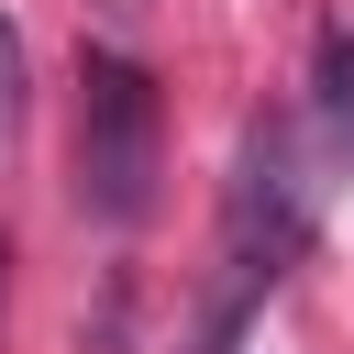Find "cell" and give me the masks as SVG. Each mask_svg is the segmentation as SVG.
<instances>
[{
    "mask_svg": "<svg viewBox=\"0 0 354 354\" xmlns=\"http://www.w3.org/2000/svg\"><path fill=\"white\" fill-rule=\"evenodd\" d=\"M11 122H22V33L0 22V144H11Z\"/></svg>",
    "mask_w": 354,
    "mask_h": 354,
    "instance_id": "obj_5",
    "label": "cell"
},
{
    "mask_svg": "<svg viewBox=\"0 0 354 354\" xmlns=\"http://www.w3.org/2000/svg\"><path fill=\"white\" fill-rule=\"evenodd\" d=\"M243 310H254V277L232 266V277L199 299V321H188V343H177V354H232V343H243Z\"/></svg>",
    "mask_w": 354,
    "mask_h": 354,
    "instance_id": "obj_3",
    "label": "cell"
},
{
    "mask_svg": "<svg viewBox=\"0 0 354 354\" xmlns=\"http://www.w3.org/2000/svg\"><path fill=\"white\" fill-rule=\"evenodd\" d=\"M0 343H11V232H0Z\"/></svg>",
    "mask_w": 354,
    "mask_h": 354,
    "instance_id": "obj_6",
    "label": "cell"
},
{
    "mask_svg": "<svg viewBox=\"0 0 354 354\" xmlns=\"http://www.w3.org/2000/svg\"><path fill=\"white\" fill-rule=\"evenodd\" d=\"M321 111H332V133L354 144V44H343V33L321 44Z\"/></svg>",
    "mask_w": 354,
    "mask_h": 354,
    "instance_id": "obj_4",
    "label": "cell"
},
{
    "mask_svg": "<svg viewBox=\"0 0 354 354\" xmlns=\"http://www.w3.org/2000/svg\"><path fill=\"white\" fill-rule=\"evenodd\" d=\"M221 232H232V266L254 288H277L310 243V166H299V122H254L243 155H232V199H221Z\"/></svg>",
    "mask_w": 354,
    "mask_h": 354,
    "instance_id": "obj_2",
    "label": "cell"
},
{
    "mask_svg": "<svg viewBox=\"0 0 354 354\" xmlns=\"http://www.w3.org/2000/svg\"><path fill=\"white\" fill-rule=\"evenodd\" d=\"M155 177H166V100L133 55L88 44L77 55V210L133 232L155 210Z\"/></svg>",
    "mask_w": 354,
    "mask_h": 354,
    "instance_id": "obj_1",
    "label": "cell"
}]
</instances>
